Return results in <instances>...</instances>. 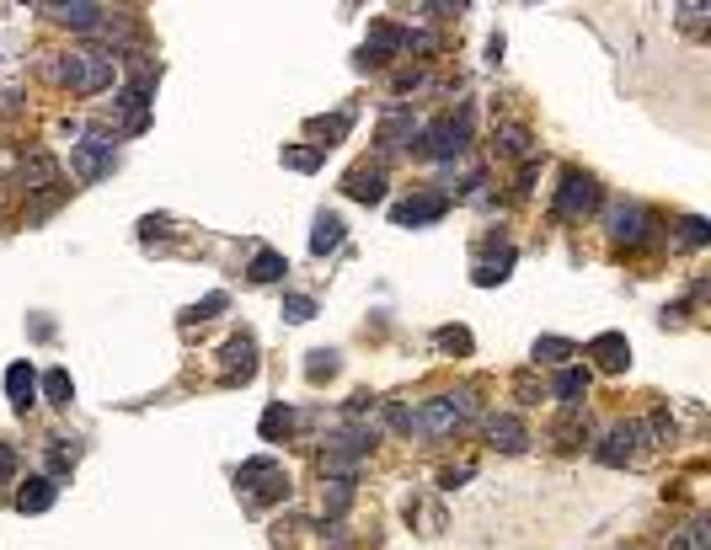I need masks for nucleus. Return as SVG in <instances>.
Returning <instances> with one entry per match:
<instances>
[{
    "label": "nucleus",
    "mask_w": 711,
    "mask_h": 550,
    "mask_svg": "<svg viewBox=\"0 0 711 550\" xmlns=\"http://www.w3.org/2000/svg\"><path fill=\"white\" fill-rule=\"evenodd\" d=\"M43 75L59 86H70V91H107L113 86V75H118V59L113 54H91V49H75V54H54L49 65H43Z\"/></svg>",
    "instance_id": "1"
},
{
    "label": "nucleus",
    "mask_w": 711,
    "mask_h": 550,
    "mask_svg": "<svg viewBox=\"0 0 711 550\" xmlns=\"http://www.w3.org/2000/svg\"><path fill=\"white\" fill-rule=\"evenodd\" d=\"M417 150H423L428 161H460V155L471 150V107H460V113H444L439 123L417 129Z\"/></svg>",
    "instance_id": "2"
},
{
    "label": "nucleus",
    "mask_w": 711,
    "mask_h": 550,
    "mask_svg": "<svg viewBox=\"0 0 711 550\" xmlns=\"http://www.w3.org/2000/svg\"><path fill=\"white\" fill-rule=\"evenodd\" d=\"M476 417V390H450V396H434L417 412V433L423 438H444L455 428H466V422Z\"/></svg>",
    "instance_id": "3"
},
{
    "label": "nucleus",
    "mask_w": 711,
    "mask_h": 550,
    "mask_svg": "<svg viewBox=\"0 0 711 550\" xmlns=\"http://www.w3.org/2000/svg\"><path fill=\"white\" fill-rule=\"evenodd\" d=\"M236 486H241L252 502H278V497H289V476H284V465H278L273 454H262V460H241Z\"/></svg>",
    "instance_id": "4"
},
{
    "label": "nucleus",
    "mask_w": 711,
    "mask_h": 550,
    "mask_svg": "<svg viewBox=\"0 0 711 550\" xmlns=\"http://www.w3.org/2000/svg\"><path fill=\"white\" fill-rule=\"evenodd\" d=\"M118 166V134H102V129H86L81 145H75V177L81 182H97Z\"/></svg>",
    "instance_id": "5"
},
{
    "label": "nucleus",
    "mask_w": 711,
    "mask_h": 550,
    "mask_svg": "<svg viewBox=\"0 0 711 550\" xmlns=\"http://www.w3.org/2000/svg\"><path fill=\"white\" fill-rule=\"evenodd\" d=\"M38 17H49L59 27H75V33H102V22L113 17V11L91 6V0H70V6H59V0H38Z\"/></svg>",
    "instance_id": "6"
},
{
    "label": "nucleus",
    "mask_w": 711,
    "mask_h": 550,
    "mask_svg": "<svg viewBox=\"0 0 711 550\" xmlns=\"http://www.w3.org/2000/svg\"><path fill=\"white\" fill-rule=\"evenodd\" d=\"M599 203V182L594 177H583V171H567L562 177V187H556V219H583Z\"/></svg>",
    "instance_id": "7"
},
{
    "label": "nucleus",
    "mask_w": 711,
    "mask_h": 550,
    "mask_svg": "<svg viewBox=\"0 0 711 550\" xmlns=\"http://www.w3.org/2000/svg\"><path fill=\"white\" fill-rule=\"evenodd\" d=\"M605 225H610L615 246H647L653 241V219H647L637 203H615V209L605 214Z\"/></svg>",
    "instance_id": "8"
},
{
    "label": "nucleus",
    "mask_w": 711,
    "mask_h": 550,
    "mask_svg": "<svg viewBox=\"0 0 711 550\" xmlns=\"http://www.w3.org/2000/svg\"><path fill=\"white\" fill-rule=\"evenodd\" d=\"M637 444H642V428H637V422H615V428L594 444V460L610 465V470H621V465L637 460Z\"/></svg>",
    "instance_id": "9"
},
{
    "label": "nucleus",
    "mask_w": 711,
    "mask_h": 550,
    "mask_svg": "<svg viewBox=\"0 0 711 550\" xmlns=\"http://www.w3.org/2000/svg\"><path fill=\"white\" fill-rule=\"evenodd\" d=\"M444 209H450V193H412L407 203H396L391 209V219L401 230H417V225H434V219H444Z\"/></svg>",
    "instance_id": "10"
},
{
    "label": "nucleus",
    "mask_w": 711,
    "mask_h": 550,
    "mask_svg": "<svg viewBox=\"0 0 711 550\" xmlns=\"http://www.w3.org/2000/svg\"><path fill=\"white\" fill-rule=\"evenodd\" d=\"M220 358H225V385H246V380L257 374V342L246 337V332H241V337H230Z\"/></svg>",
    "instance_id": "11"
},
{
    "label": "nucleus",
    "mask_w": 711,
    "mask_h": 550,
    "mask_svg": "<svg viewBox=\"0 0 711 550\" xmlns=\"http://www.w3.org/2000/svg\"><path fill=\"white\" fill-rule=\"evenodd\" d=\"M391 54H401V27L375 22V27H369V43L359 49V70H380Z\"/></svg>",
    "instance_id": "12"
},
{
    "label": "nucleus",
    "mask_w": 711,
    "mask_h": 550,
    "mask_svg": "<svg viewBox=\"0 0 711 550\" xmlns=\"http://www.w3.org/2000/svg\"><path fill=\"white\" fill-rule=\"evenodd\" d=\"M589 358H599V369H605V374H626L631 369V342L621 332H599L589 342Z\"/></svg>",
    "instance_id": "13"
},
{
    "label": "nucleus",
    "mask_w": 711,
    "mask_h": 550,
    "mask_svg": "<svg viewBox=\"0 0 711 550\" xmlns=\"http://www.w3.org/2000/svg\"><path fill=\"white\" fill-rule=\"evenodd\" d=\"M375 428L369 422H348V428H337L332 438H327V454H348V460H364L369 449H375Z\"/></svg>",
    "instance_id": "14"
},
{
    "label": "nucleus",
    "mask_w": 711,
    "mask_h": 550,
    "mask_svg": "<svg viewBox=\"0 0 711 550\" xmlns=\"http://www.w3.org/2000/svg\"><path fill=\"white\" fill-rule=\"evenodd\" d=\"M412 139H417V118L407 113V107H391V113H385V123H380V150L396 155V150H407Z\"/></svg>",
    "instance_id": "15"
},
{
    "label": "nucleus",
    "mask_w": 711,
    "mask_h": 550,
    "mask_svg": "<svg viewBox=\"0 0 711 550\" xmlns=\"http://www.w3.org/2000/svg\"><path fill=\"white\" fill-rule=\"evenodd\" d=\"M6 396H11V406H17V412H33V401H38V374H33V364H27V358H17V364L6 369Z\"/></svg>",
    "instance_id": "16"
},
{
    "label": "nucleus",
    "mask_w": 711,
    "mask_h": 550,
    "mask_svg": "<svg viewBox=\"0 0 711 550\" xmlns=\"http://www.w3.org/2000/svg\"><path fill=\"white\" fill-rule=\"evenodd\" d=\"M343 193L353 203H380L385 198V171L380 166H353L348 177H343Z\"/></svg>",
    "instance_id": "17"
},
{
    "label": "nucleus",
    "mask_w": 711,
    "mask_h": 550,
    "mask_svg": "<svg viewBox=\"0 0 711 550\" xmlns=\"http://www.w3.org/2000/svg\"><path fill=\"white\" fill-rule=\"evenodd\" d=\"M487 438H492V444H498L503 454H524V449H530V433H524V422L508 417V412L487 417Z\"/></svg>",
    "instance_id": "18"
},
{
    "label": "nucleus",
    "mask_w": 711,
    "mask_h": 550,
    "mask_svg": "<svg viewBox=\"0 0 711 550\" xmlns=\"http://www.w3.org/2000/svg\"><path fill=\"white\" fill-rule=\"evenodd\" d=\"M551 396L567 406V412H583V396H589V369H562L551 385Z\"/></svg>",
    "instance_id": "19"
},
{
    "label": "nucleus",
    "mask_w": 711,
    "mask_h": 550,
    "mask_svg": "<svg viewBox=\"0 0 711 550\" xmlns=\"http://www.w3.org/2000/svg\"><path fill=\"white\" fill-rule=\"evenodd\" d=\"M54 497H59V486H54L49 476H33V481L17 492V508H22V513H49Z\"/></svg>",
    "instance_id": "20"
},
{
    "label": "nucleus",
    "mask_w": 711,
    "mask_h": 550,
    "mask_svg": "<svg viewBox=\"0 0 711 550\" xmlns=\"http://www.w3.org/2000/svg\"><path fill=\"white\" fill-rule=\"evenodd\" d=\"M22 182H27V193H38V187H54V182H59L54 155H27V161H22Z\"/></svg>",
    "instance_id": "21"
},
{
    "label": "nucleus",
    "mask_w": 711,
    "mask_h": 550,
    "mask_svg": "<svg viewBox=\"0 0 711 550\" xmlns=\"http://www.w3.org/2000/svg\"><path fill=\"white\" fill-rule=\"evenodd\" d=\"M246 273H252V284H278V278L289 273V262H284V251H268V246H262Z\"/></svg>",
    "instance_id": "22"
},
{
    "label": "nucleus",
    "mask_w": 711,
    "mask_h": 550,
    "mask_svg": "<svg viewBox=\"0 0 711 550\" xmlns=\"http://www.w3.org/2000/svg\"><path fill=\"white\" fill-rule=\"evenodd\" d=\"M343 246V219L337 214H316V230H311V251L316 257H327V251Z\"/></svg>",
    "instance_id": "23"
},
{
    "label": "nucleus",
    "mask_w": 711,
    "mask_h": 550,
    "mask_svg": "<svg viewBox=\"0 0 711 550\" xmlns=\"http://www.w3.org/2000/svg\"><path fill=\"white\" fill-rule=\"evenodd\" d=\"M295 433V412H289L284 401H273L268 412H262V438H268V444H278V438H289Z\"/></svg>",
    "instance_id": "24"
},
{
    "label": "nucleus",
    "mask_w": 711,
    "mask_h": 550,
    "mask_svg": "<svg viewBox=\"0 0 711 550\" xmlns=\"http://www.w3.org/2000/svg\"><path fill=\"white\" fill-rule=\"evenodd\" d=\"M348 129H353V113H348V107H343V113H332V118H311V134H321V139H327L321 150L343 145V139H348Z\"/></svg>",
    "instance_id": "25"
},
{
    "label": "nucleus",
    "mask_w": 711,
    "mask_h": 550,
    "mask_svg": "<svg viewBox=\"0 0 711 550\" xmlns=\"http://www.w3.org/2000/svg\"><path fill=\"white\" fill-rule=\"evenodd\" d=\"M38 385H43V401H49V406H59V412H65V406L75 401V385H70V374H65V369H49Z\"/></svg>",
    "instance_id": "26"
},
{
    "label": "nucleus",
    "mask_w": 711,
    "mask_h": 550,
    "mask_svg": "<svg viewBox=\"0 0 711 550\" xmlns=\"http://www.w3.org/2000/svg\"><path fill=\"white\" fill-rule=\"evenodd\" d=\"M578 348L567 337H535V364H567Z\"/></svg>",
    "instance_id": "27"
},
{
    "label": "nucleus",
    "mask_w": 711,
    "mask_h": 550,
    "mask_svg": "<svg viewBox=\"0 0 711 550\" xmlns=\"http://www.w3.org/2000/svg\"><path fill=\"white\" fill-rule=\"evenodd\" d=\"M508 267H514V251H503V257L498 262H476V289H492V284H503V278H508Z\"/></svg>",
    "instance_id": "28"
},
{
    "label": "nucleus",
    "mask_w": 711,
    "mask_h": 550,
    "mask_svg": "<svg viewBox=\"0 0 711 550\" xmlns=\"http://www.w3.org/2000/svg\"><path fill=\"white\" fill-rule=\"evenodd\" d=\"M642 438H653V444H674V417L669 412H653L647 422H637Z\"/></svg>",
    "instance_id": "29"
},
{
    "label": "nucleus",
    "mask_w": 711,
    "mask_h": 550,
    "mask_svg": "<svg viewBox=\"0 0 711 550\" xmlns=\"http://www.w3.org/2000/svg\"><path fill=\"white\" fill-rule=\"evenodd\" d=\"M332 492H327V502H321V508H327V518H343L348 513V502H353V481H327Z\"/></svg>",
    "instance_id": "30"
},
{
    "label": "nucleus",
    "mask_w": 711,
    "mask_h": 550,
    "mask_svg": "<svg viewBox=\"0 0 711 550\" xmlns=\"http://www.w3.org/2000/svg\"><path fill=\"white\" fill-rule=\"evenodd\" d=\"M498 145H503V155H530V134H524L519 123H503V129H498Z\"/></svg>",
    "instance_id": "31"
},
{
    "label": "nucleus",
    "mask_w": 711,
    "mask_h": 550,
    "mask_svg": "<svg viewBox=\"0 0 711 550\" xmlns=\"http://www.w3.org/2000/svg\"><path fill=\"white\" fill-rule=\"evenodd\" d=\"M278 155H284V166H289V171H316V166H321V150H300V145H284Z\"/></svg>",
    "instance_id": "32"
},
{
    "label": "nucleus",
    "mask_w": 711,
    "mask_h": 550,
    "mask_svg": "<svg viewBox=\"0 0 711 550\" xmlns=\"http://www.w3.org/2000/svg\"><path fill=\"white\" fill-rule=\"evenodd\" d=\"M679 241H685V246H706V241H711V225H706L701 214L679 219Z\"/></svg>",
    "instance_id": "33"
},
{
    "label": "nucleus",
    "mask_w": 711,
    "mask_h": 550,
    "mask_svg": "<svg viewBox=\"0 0 711 550\" xmlns=\"http://www.w3.org/2000/svg\"><path fill=\"white\" fill-rule=\"evenodd\" d=\"M225 310H230V294L214 289V294H204V300L193 305V321H214V316H225Z\"/></svg>",
    "instance_id": "34"
},
{
    "label": "nucleus",
    "mask_w": 711,
    "mask_h": 550,
    "mask_svg": "<svg viewBox=\"0 0 711 550\" xmlns=\"http://www.w3.org/2000/svg\"><path fill=\"white\" fill-rule=\"evenodd\" d=\"M305 374H311V380H332V374H337V353L332 348H316L311 364H305Z\"/></svg>",
    "instance_id": "35"
},
{
    "label": "nucleus",
    "mask_w": 711,
    "mask_h": 550,
    "mask_svg": "<svg viewBox=\"0 0 711 550\" xmlns=\"http://www.w3.org/2000/svg\"><path fill=\"white\" fill-rule=\"evenodd\" d=\"M706 545H711V524H706V518H701V524H690V529L674 540V550H706Z\"/></svg>",
    "instance_id": "36"
},
{
    "label": "nucleus",
    "mask_w": 711,
    "mask_h": 550,
    "mask_svg": "<svg viewBox=\"0 0 711 550\" xmlns=\"http://www.w3.org/2000/svg\"><path fill=\"white\" fill-rule=\"evenodd\" d=\"M311 316H316L311 294H289V300H284V321H311Z\"/></svg>",
    "instance_id": "37"
},
{
    "label": "nucleus",
    "mask_w": 711,
    "mask_h": 550,
    "mask_svg": "<svg viewBox=\"0 0 711 550\" xmlns=\"http://www.w3.org/2000/svg\"><path fill=\"white\" fill-rule=\"evenodd\" d=\"M385 422L396 433H417V412H407V406H385Z\"/></svg>",
    "instance_id": "38"
},
{
    "label": "nucleus",
    "mask_w": 711,
    "mask_h": 550,
    "mask_svg": "<svg viewBox=\"0 0 711 550\" xmlns=\"http://www.w3.org/2000/svg\"><path fill=\"white\" fill-rule=\"evenodd\" d=\"M439 348H455V353H471V332H460V326H444V332H439Z\"/></svg>",
    "instance_id": "39"
},
{
    "label": "nucleus",
    "mask_w": 711,
    "mask_h": 550,
    "mask_svg": "<svg viewBox=\"0 0 711 550\" xmlns=\"http://www.w3.org/2000/svg\"><path fill=\"white\" fill-rule=\"evenodd\" d=\"M11 476H17V449L0 444V481H11Z\"/></svg>",
    "instance_id": "40"
},
{
    "label": "nucleus",
    "mask_w": 711,
    "mask_h": 550,
    "mask_svg": "<svg viewBox=\"0 0 711 550\" xmlns=\"http://www.w3.org/2000/svg\"><path fill=\"white\" fill-rule=\"evenodd\" d=\"M369 406H375V396H369V390H359V396H348V417H364Z\"/></svg>",
    "instance_id": "41"
},
{
    "label": "nucleus",
    "mask_w": 711,
    "mask_h": 550,
    "mask_svg": "<svg viewBox=\"0 0 711 550\" xmlns=\"http://www.w3.org/2000/svg\"><path fill=\"white\" fill-rule=\"evenodd\" d=\"M417 86H423V70H401L396 75V91H417Z\"/></svg>",
    "instance_id": "42"
},
{
    "label": "nucleus",
    "mask_w": 711,
    "mask_h": 550,
    "mask_svg": "<svg viewBox=\"0 0 711 550\" xmlns=\"http://www.w3.org/2000/svg\"><path fill=\"white\" fill-rule=\"evenodd\" d=\"M701 17H706L701 6H679V22H685V27H701Z\"/></svg>",
    "instance_id": "43"
},
{
    "label": "nucleus",
    "mask_w": 711,
    "mask_h": 550,
    "mask_svg": "<svg viewBox=\"0 0 711 550\" xmlns=\"http://www.w3.org/2000/svg\"><path fill=\"white\" fill-rule=\"evenodd\" d=\"M460 481H471V465H460V470H444V486H450V492H455Z\"/></svg>",
    "instance_id": "44"
}]
</instances>
